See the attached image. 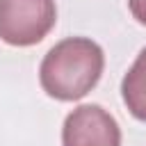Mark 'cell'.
<instances>
[{"label":"cell","instance_id":"1","mask_svg":"<svg viewBox=\"0 0 146 146\" xmlns=\"http://www.w3.org/2000/svg\"><path fill=\"white\" fill-rule=\"evenodd\" d=\"M103 48L87 36H68L55 43L39 66L41 89L55 100H80L100 80Z\"/></svg>","mask_w":146,"mask_h":146},{"label":"cell","instance_id":"2","mask_svg":"<svg viewBox=\"0 0 146 146\" xmlns=\"http://www.w3.org/2000/svg\"><path fill=\"white\" fill-rule=\"evenodd\" d=\"M55 0H0V39L27 48L46 39L55 27Z\"/></svg>","mask_w":146,"mask_h":146},{"label":"cell","instance_id":"3","mask_svg":"<svg viewBox=\"0 0 146 146\" xmlns=\"http://www.w3.org/2000/svg\"><path fill=\"white\" fill-rule=\"evenodd\" d=\"M62 146H121V128L100 105H80L64 119Z\"/></svg>","mask_w":146,"mask_h":146},{"label":"cell","instance_id":"4","mask_svg":"<svg viewBox=\"0 0 146 146\" xmlns=\"http://www.w3.org/2000/svg\"><path fill=\"white\" fill-rule=\"evenodd\" d=\"M121 96L128 112L146 123V48L137 55L121 82Z\"/></svg>","mask_w":146,"mask_h":146},{"label":"cell","instance_id":"5","mask_svg":"<svg viewBox=\"0 0 146 146\" xmlns=\"http://www.w3.org/2000/svg\"><path fill=\"white\" fill-rule=\"evenodd\" d=\"M128 7H130V14L137 23L146 25V0H128Z\"/></svg>","mask_w":146,"mask_h":146}]
</instances>
